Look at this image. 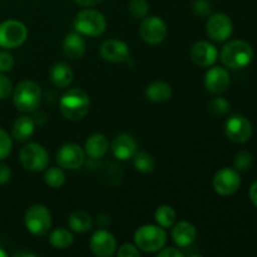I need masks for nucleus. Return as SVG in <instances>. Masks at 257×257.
I'll return each mask as SVG.
<instances>
[{"label": "nucleus", "mask_w": 257, "mask_h": 257, "mask_svg": "<svg viewBox=\"0 0 257 257\" xmlns=\"http://www.w3.org/2000/svg\"><path fill=\"white\" fill-rule=\"evenodd\" d=\"M109 148V141L102 133H93L85 140L84 152L93 160L103 157Z\"/></svg>", "instance_id": "21"}, {"label": "nucleus", "mask_w": 257, "mask_h": 257, "mask_svg": "<svg viewBox=\"0 0 257 257\" xmlns=\"http://www.w3.org/2000/svg\"><path fill=\"white\" fill-rule=\"evenodd\" d=\"M44 171L45 172L43 178H44V182L50 188H60L67 181V177H65V173L62 167H50L48 170L45 168Z\"/></svg>", "instance_id": "29"}, {"label": "nucleus", "mask_w": 257, "mask_h": 257, "mask_svg": "<svg viewBox=\"0 0 257 257\" xmlns=\"http://www.w3.org/2000/svg\"><path fill=\"white\" fill-rule=\"evenodd\" d=\"M225 135L235 143H245L252 136V125L242 114H233L226 120Z\"/></svg>", "instance_id": "13"}, {"label": "nucleus", "mask_w": 257, "mask_h": 257, "mask_svg": "<svg viewBox=\"0 0 257 257\" xmlns=\"http://www.w3.org/2000/svg\"><path fill=\"white\" fill-rule=\"evenodd\" d=\"M13 141L7 131L0 128V161L5 160L12 153Z\"/></svg>", "instance_id": "33"}, {"label": "nucleus", "mask_w": 257, "mask_h": 257, "mask_svg": "<svg viewBox=\"0 0 257 257\" xmlns=\"http://www.w3.org/2000/svg\"><path fill=\"white\" fill-rule=\"evenodd\" d=\"M192 10L197 17H208L211 15V3L208 0H195Z\"/></svg>", "instance_id": "34"}, {"label": "nucleus", "mask_w": 257, "mask_h": 257, "mask_svg": "<svg viewBox=\"0 0 257 257\" xmlns=\"http://www.w3.org/2000/svg\"><path fill=\"white\" fill-rule=\"evenodd\" d=\"M252 163L253 156L248 151H241V152H238L236 155L235 161H233L235 170L237 171H247L252 166Z\"/></svg>", "instance_id": "32"}, {"label": "nucleus", "mask_w": 257, "mask_h": 257, "mask_svg": "<svg viewBox=\"0 0 257 257\" xmlns=\"http://www.w3.org/2000/svg\"><path fill=\"white\" fill-rule=\"evenodd\" d=\"M28 29L22 22L14 19L0 23V47L4 49H15L25 43Z\"/></svg>", "instance_id": "8"}, {"label": "nucleus", "mask_w": 257, "mask_h": 257, "mask_svg": "<svg viewBox=\"0 0 257 257\" xmlns=\"http://www.w3.org/2000/svg\"><path fill=\"white\" fill-rule=\"evenodd\" d=\"M135 245L143 252H158L165 247L167 242L166 228L160 225H143L138 228L133 236Z\"/></svg>", "instance_id": "3"}, {"label": "nucleus", "mask_w": 257, "mask_h": 257, "mask_svg": "<svg viewBox=\"0 0 257 257\" xmlns=\"http://www.w3.org/2000/svg\"><path fill=\"white\" fill-rule=\"evenodd\" d=\"M12 180V171L7 163L0 161V185H5Z\"/></svg>", "instance_id": "39"}, {"label": "nucleus", "mask_w": 257, "mask_h": 257, "mask_svg": "<svg viewBox=\"0 0 257 257\" xmlns=\"http://www.w3.org/2000/svg\"><path fill=\"white\" fill-rule=\"evenodd\" d=\"M49 243L58 250H67L74 242V236L69 230L63 227H58L53 230L48 236Z\"/></svg>", "instance_id": "26"}, {"label": "nucleus", "mask_w": 257, "mask_h": 257, "mask_svg": "<svg viewBox=\"0 0 257 257\" xmlns=\"http://www.w3.org/2000/svg\"><path fill=\"white\" fill-rule=\"evenodd\" d=\"M203 84L207 92L221 94L230 87V74L223 67H211L206 72Z\"/></svg>", "instance_id": "16"}, {"label": "nucleus", "mask_w": 257, "mask_h": 257, "mask_svg": "<svg viewBox=\"0 0 257 257\" xmlns=\"http://www.w3.org/2000/svg\"><path fill=\"white\" fill-rule=\"evenodd\" d=\"M177 213L175 208L170 205H161L158 206L155 212V220L157 225L163 228H171L176 223Z\"/></svg>", "instance_id": "27"}, {"label": "nucleus", "mask_w": 257, "mask_h": 257, "mask_svg": "<svg viewBox=\"0 0 257 257\" xmlns=\"http://www.w3.org/2000/svg\"><path fill=\"white\" fill-rule=\"evenodd\" d=\"M19 161L25 170L32 171V172H40L47 168L49 163V155L42 145L30 142L20 150Z\"/></svg>", "instance_id": "7"}, {"label": "nucleus", "mask_w": 257, "mask_h": 257, "mask_svg": "<svg viewBox=\"0 0 257 257\" xmlns=\"http://www.w3.org/2000/svg\"><path fill=\"white\" fill-rule=\"evenodd\" d=\"M146 97L153 103H165L172 97V88L163 80H156L146 88Z\"/></svg>", "instance_id": "24"}, {"label": "nucleus", "mask_w": 257, "mask_h": 257, "mask_svg": "<svg viewBox=\"0 0 257 257\" xmlns=\"http://www.w3.org/2000/svg\"><path fill=\"white\" fill-rule=\"evenodd\" d=\"M110 148H112L113 156L117 160L128 161L136 155V152L138 151V145L133 136L128 135V133H122L113 140Z\"/></svg>", "instance_id": "18"}, {"label": "nucleus", "mask_w": 257, "mask_h": 257, "mask_svg": "<svg viewBox=\"0 0 257 257\" xmlns=\"http://www.w3.org/2000/svg\"><path fill=\"white\" fill-rule=\"evenodd\" d=\"M14 67V58L9 52L0 50V72H9Z\"/></svg>", "instance_id": "36"}, {"label": "nucleus", "mask_w": 257, "mask_h": 257, "mask_svg": "<svg viewBox=\"0 0 257 257\" xmlns=\"http://www.w3.org/2000/svg\"><path fill=\"white\" fill-rule=\"evenodd\" d=\"M103 0H74L75 4L80 5V7L84 8H89V7H94V5L100 4Z\"/></svg>", "instance_id": "40"}, {"label": "nucleus", "mask_w": 257, "mask_h": 257, "mask_svg": "<svg viewBox=\"0 0 257 257\" xmlns=\"http://www.w3.org/2000/svg\"><path fill=\"white\" fill-rule=\"evenodd\" d=\"M213 190L220 196L235 195L241 186V177L237 170L233 168H221L217 171L212 181Z\"/></svg>", "instance_id": "11"}, {"label": "nucleus", "mask_w": 257, "mask_h": 257, "mask_svg": "<svg viewBox=\"0 0 257 257\" xmlns=\"http://www.w3.org/2000/svg\"><path fill=\"white\" fill-rule=\"evenodd\" d=\"M99 54L105 62L124 63L130 59L131 50L127 43L123 40L108 39L100 45Z\"/></svg>", "instance_id": "15"}, {"label": "nucleus", "mask_w": 257, "mask_h": 257, "mask_svg": "<svg viewBox=\"0 0 257 257\" xmlns=\"http://www.w3.org/2000/svg\"><path fill=\"white\" fill-rule=\"evenodd\" d=\"M140 35L146 44L158 45L167 37V25L160 17H146L140 25Z\"/></svg>", "instance_id": "9"}, {"label": "nucleus", "mask_w": 257, "mask_h": 257, "mask_svg": "<svg viewBox=\"0 0 257 257\" xmlns=\"http://www.w3.org/2000/svg\"><path fill=\"white\" fill-rule=\"evenodd\" d=\"M13 83L7 75L0 74V99H7L13 94Z\"/></svg>", "instance_id": "35"}, {"label": "nucleus", "mask_w": 257, "mask_h": 257, "mask_svg": "<svg viewBox=\"0 0 257 257\" xmlns=\"http://www.w3.org/2000/svg\"><path fill=\"white\" fill-rule=\"evenodd\" d=\"M248 196H250L251 202L257 207V181L255 183H252V186L250 187V191H248Z\"/></svg>", "instance_id": "41"}, {"label": "nucleus", "mask_w": 257, "mask_h": 257, "mask_svg": "<svg viewBox=\"0 0 257 257\" xmlns=\"http://www.w3.org/2000/svg\"><path fill=\"white\" fill-rule=\"evenodd\" d=\"M150 12V4L147 0H131L128 4V13L135 19H143Z\"/></svg>", "instance_id": "31"}, {"label": "nucleus", "mask_w": 257, "mask_h": 257, "mask_svg": "<svg viewBox=\"0 0 257 257\" xmlns=\"http://www.w3.org/2000/svg\"><path fill=\"white\" fill-rule=\"evenodd\" d=\"M207 109L215 117H221V115H225L230 110V102L222 97L212 98L208 102Z\"/></svg>", "instance_id": "30"}, {"label": "nucleus", "mask_w": 257, "mask_h": 257, "mask_svg": "<svg viewBox=\"0 0 257 257\" xmlns=\"http://www.w3.org/2000/svg\"><path fill=\"white\" fill-rule=\"evenodd\" d=\"M132 160L135 168L141 173H151L156 167V162L152 156L143 151H140V152L137 151Z\"/></svg>", "instance_id": "28"}, {"label": "nucleus", "mask_w": 257, "mask_h": 257, "mask_svg": "<svg viewBox=\"0 0 257 257\" xmlns=\"http://www.w3.org/2000/svg\"><path fill=\"white\" fill-rule=\"evenodd\" d=\"M50 80L53 84L57 88L64 89L72 84L73 79H74V73L70 65L64 62H58L50 69Z\"/></svg>", "instance_id": "22"}, {"label": "nucleus", "mask_w": 257, "mask_h": 257, "mask_svg": "<svg viewBox=\"0 0 257 257\" xmlns=\"http://www.w3.org/2000/svg\"><path fill=\"white\" fill-rule=\"evenodd\" d=\"M89 247L94 256L110 257L117 252V240L109 231L98 230L90 237Z\"/></svg>", "instance_id": "14"}, {"label": "nucleus", "mask_w": 257, "mask_h": 257, "mask_svg": "<svg viewBox=\"0 0 257 257\" xmlns=\"http://www.w3.org/2000/svg\"><path fill=\"white\" fill-rule=\"evenodd\" d=\"M35 132V120L29 115H20L14 120L12 127V137L17 142H27Z\"/></svg>", "instance_id": "23"}, {"label": "nucleus", "mask_w": 257, "mask_h": 257, "mask_svg": "<svg viewBox=\"0 0 257 257\" xmlns=\"http://www.w3.org/2000/svg\"><path fill=\"white\" fill-rule=\"evenodd\" d=\"M117 255L118 257H140L141 250L132 243H124L117 251Z\"/></svg>", "instance_id": "37"}, {"label": "nucleus", "mask_w": 257, "mask_h": 257, "mask_svg": "<svg viewBox=\"0 0 257 257\" xmlns=\"http://www.w3.org/2000/svg\"><path fill=\"white\" fill-rule=\"evenodd\" d=\"M220 57L225 67L238 69L252 62L253 49L245 40H231L222 48Z\"/></svg>", "instance_id": "4"}, {"label": "nucleus", "mask_w": 257, "mask_h": 257, "mask_svg": "<svg viewBox=\"0 0 257 257\" xmlns=\"http://www.w3.org/2000/svg\"><path fill=\"white\" fill-rule=\"evenodd\" d=\"M171 228H172V232H171L172 240L178 247H188L195 242L197 237V230L195 225L188 221L176 222Z\"/></svg>", "instance_id": "19"}, {"label": "nucleus", "mask_w": 257, "mask_h": 257, "mask_svg": "<svg viewBox=\"0 0 257 257\" xmlns=\"http://www.w3.org/2000/svg\"><path fill=\"white\" fill-rule=\"evenodd\" d=\"M75 32L85 37L95 38L102 35L107 28V20L104 15L94 9H84L78 13L74 18Z\"/></svg>", "instance_id": "5"}, {"label": "nucleus", "mask_w": 257, "mask_h": 257, "mask_svg": "<svg viewBox=\"0 0 257 257\" xmlns=\"http://www.w3.org/2000/svg\"><path fill=\"white\" fill-rule=\"evenodd\" d=\"M85 156L87 155L84 152V148L80 147L77 143L68 142L57 151L55 160H57L58 166L63 170L74 171L84 165Z\"/></svg>", "instance_id": "10"}, {"label": "nucleus", "mask_w": 257, "mask_h": 257, "mask_svg": "<svg viewBox=\"0 0 257 257\" xmlns=\"http://www.w3.org/2000/svg\"><path fill=\"white\" fill-rule=\"evenodd\" d=\"M24 225L32 235L44 236L52 228V213L42 203L30 206L24 215Z\"/></svg>", "instance_id": "6"}, {"label": "nucleus", "mask_w": 257, "mask_h": 257, "mask_svg": "<svg viewBox=\"0 0 257 257\" xmlns=\"http://www.w3.org/2000/svg\"><path fill=\"white\" fill-rule=\"evenodd\" d=\"M89 107V95L82 88H70L59 100L60 113L69 120H79L84 118Z\"/></svg>", "instance_id": "1"}, {"label": "nucleus", "mask_w": 257, "mask_h": 257, "mask_svg": "<svg viewBox=\"0 0 257 257\" xmlns=\"http://www.w3.org/2000/svg\"><path fill=\"white\" fill-rule=\"evenodd\" d=\"M233 32V23L227 14L215 13L208 17L206 23V33L215 42H225Z\"/></svg>", "instance_id": "12"}, {"label": "nucleus", "mask_w": 257, "mask_h": 257, "mask_svg": "<svg viewBox=\"0 0 257 257\" xmlns=\"http://www.w3.org/2000/svg\"><path fill=\"white\" fill-rule=\"evenodd\" d=\"M158 257H183L185 253L176 247H163L157 252Z\"/></svg>", "instance_id": "38"}, {"label": "nucleus", "mask_w": 257, "mask_h": 257, "mask_svg": "<svg viewBox=\"0 0 257 257\" xmlns=\"http://www.w3.org/2000/svg\"><path fill=\"white\" fill-rule=\"evenodd\" d=\"M42 102V88L34 80H22L13 89V103L22 113H32Z\"/></svg>", "instance_id": "2"}, {"label": "nucleus", "mask_w": 257, "mask_h": 257, "mask_svg": "<svg viewBox=\"0 0 257 257\" xmlns=\"http://www.w3.org/2000/svg\"><path fill=\"white\" fill-rule=\"evenodd\" d=\"M63 52L68 59H80L85 54V40L77 32L65 35L63 40Z\"/></svg>", "instance_id": "20"}, {"label": "nucleus", "mask_w": 257, "mask_h": 257, "mask_svg": "<svg viewBox=\"0 0 257 257\" xmlns=\"http://www.w3.org/2000/svg\"><path fill=\"white\" fill-rule=\"evenodd\" d=\"M218 57L216 47L206 40L196 42L191 48V59L196 65L202 68L212 67Z\"/></svg>", "instance_id": "17"}, {"label": "nucleus", "mask_w": 257, "mask_h": 257, "mask_svg": "<svg viewBox=\"0 0 257 257\" xmlns=\"http://www.w3.org/2000/svg\"><path fill=\"white\" fill-rule=\"evenodd\" d=\"M68 225H69L70 230L74 231V232L84 233L88 232L92 228L93 221L89 213L82 210H77L73 211L69 215V217H68Z\"/></svg>", "instance_id": "25"}, {"label": "nucleus", "mask_w": 257, "mask_h": 257, "mask_svg": "<svg viewBox=\"0 0 257 257\" xmlns=\"http://www.w3.org/2000/svg\"><path fill=\"white\" fill-rule=\"evenodd\" d=\"M8 256V253L5 252L4 250H3V248H0V257H7Z\"/></svg>", "instance_id": "42"}]
</instances>
